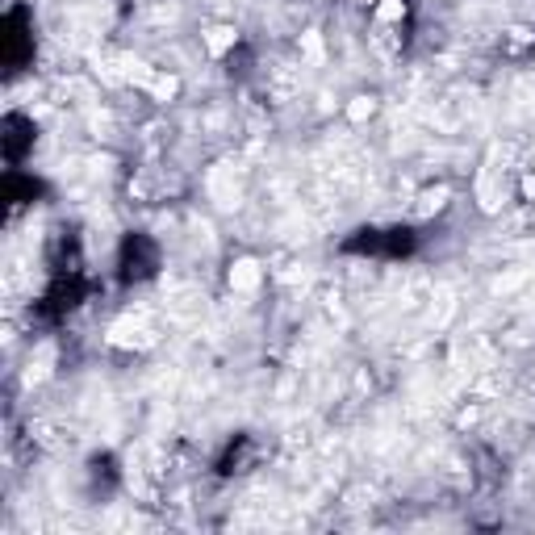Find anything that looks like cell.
Instances as JSON below:
<instances>
[{
  "mask_svg": "<svg viewBox=\"0 0 535 535\" xmlns=\"http://www.w3.org/2000/svg\"><path fill=\"white\" fill-rule=\"evenodd\" d=\"M431 301H435V305H431V327H444L448 318H452V309H456V293L444 285V289L431 293Z\"/></svg>",
  "mask_w": 535,
  "mask_h": 535,
  "instance_id": "obj_1",
  "label": "cell"
},
{
  "mask_svg": "<svg viewBox=\"0 0 535 535\" xmlns=\"http://www.w3.org/2000/svg\"><path fill=\"white\" fill-rule=\"evenodd\" d=\"M255 281H259V268L255 263H239L234 272H230V289H255Z\"/></svg>",
  "mask_w": 535,
  "mask_h": 535,
  "instance_id": "obj_2",
  "label": "cell"
},
{
  "mask_svg": "<svg viewBox=\"0 0 535 535\" xmlns=\"http://www.w3.org/2000/svg\"><path fill=\"white\" fill-rule=\"evenodd\" d=\"M301 50H305L309 63H323V42H318V34H305V38H301Z\"/></svg>",
  "mask_w": 535,
  "mask_h": 535,
  "instance_id": "obj_3",
  "label": "cell"
},
{
  "mask_svg": "<svg viewBox=\"0 0 535 535\" xmlns=\"http://www.w3.org/2000/svg\"><path fill=\"white\" fill-rule=\"evenodd\" d=\"M234 42V30H209V50L218 55V50H226Z\"/></svg>",
  "mask_w": 535,
  "mask_h": 535,
  "instance_id": "obj_4",
  "label": "cell"
},
{
  "mask_svg": "<svg viewBox=\"0 0 535 535\" xmlns=\"http://www.w3.org/2000/svg\"><path fill=\"white\" fill-rule=\"evenodd\" d=\"M347 113H351V122H364V118H368V113H372V100H368V96H356V100H351V109H347Z\"/></svg>",
  "mask_w": 535,
  "mask_h": 535,
  "instance_id": "obj_5",
  "label": "cell"
},
{
  "mask_svg": "<svg viewBox=\"0 0 535 535\" xmlns=\"http://www.w3.org/2000/svg\"><path fill=\"white\" fill-rule=\"evenodd\" d=\"M393 17H402V0H385L381 5V21H393Z\"/></svg>",
  "mask_w": 535,
  "mask_h": 535,
  "instance_id": "obj_6",
  "label": "cell"
}]
</instances>
